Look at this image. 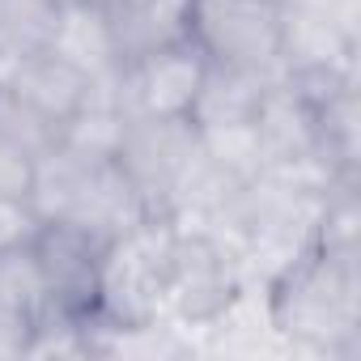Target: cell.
I'll return each mask as SVG.
<instances>
[{"label": "cell", "mask_w": 361, "mask_h": 361, "mask_svg": "<svg viewBox=\"0 0 361 361\" xmlns=\"http://www.w3.org/2000/svg\"><path fill=\"white\" fill-rule=\"evenodd\" d=\"M39 230H43V217L35 213L26 196H0V255L30 247Z\"/></svg>", "instance_id": "cell-16"}, {"label": "cell", "mask_w": 361, "mask_h": 361, "mask_svg": "<svg viewBox=\"0 0 361 361\" xmlns=\"http://www.w3.org/2000/svg\"><path fill=\"white\" fill-rule=\"evenodd\" d=\"M204 73L209 60L188 39H170L119 64V102L132 119H188Z\"/></svg>", "instance_id": "cell-5"}, {"label": "cell", "mask_w": 361, "mask_h": 361, "mask_svg": "<svg viewBox=\"0 0 361 361\" xmlns=\"http://www.w3.org/2000/svg\"><path fill=\"white\" fill-rule=\"evenodd\" d=\"M243 272L234 255L200 226H174L166 272H161V310L178 327H213L234 298L243 293Z\"/></svg>", "instance_id": "cell-3"}, {"label": "cell", "mask_w": 361, "mask_h": 361, "mask_svg": "<svg viewBox=\"0 0 361 361\" xmlns=\"http://www.w3.org/2000/svg\"><path fill=\"white\" fill-rule=\"evenodd\" d=\"M174 238L170 217H140L132 230L106 243L98 272V314L115 327H140L166 319L161 310V272Z\"/></svg>", "instance_id": "cell-4"}, {"label": "cell", "mask_w": 361, "mask_h": 361, "mask_svg": "<svg viewBox=\"0 0 361 361\" xmlns=\"http://www.w3.org/2000/svg\"><path fill=\"white\" fill-rule=\"evenodd\" d=\"M56 13V0H0V77L51 43Z\"/></svg>", "instance_id": "cell-13"}, {"label": "cell", "mask_w": 361, "mask_h": 361, "mask_svg": "<svg viewBox=\"0 0 361 361\" xmlns=\"http://www.w3.org/2000/svg\"><path fill=\"white\" fill-rule=\"evenodd\" d=\"M0 140L22 149V153H30L39 161L43 153H51L60 145V123L0 81Z\"/></svg>", "instance_id": "cell-15"}, {"label": "cell", "mask_w": 361, "mask_h": 361, "mask_svg": "<svg viewBox=\"0 0 361 361\" xmlns=\"http://www.w3.org/2000/svg\"><path fill=\"white\" fill-rule=\"evenodd\" d=\"M5 81L13 94H22L30 106H39L43 115H51L56 123H64L85 98H90V77L77 73L64 56H56L51 47L18 60L13 68H5Z\"/></svg>", "instance_id": "cell-10"}, {"label": "cell", "mask_w": 361, "mask_h": 361, "mask_svg": "<svg viewBox=\"0 0 361 361\" xmlns=\"http://www.w3.org/2000/svg\"><path fill=\"white\" fill-rule=\"evenodd\" d=\"M196 140L200 149L226 166L238 183H251L268 170V153H264V140H259V128L255 119H243V123H221V128H196Z\"/></svg>", "instance_id": "cell-14"}, {"label": "cell", "mask_w": 361, "mask_h": 361, "mask_svg": "<svg viewBox=\"0 0 361 361\" xmlns=\"http://www.w3.org/2000/svg\"><path fill=\"white\" fill-rule=\"evenodd\" d=\"M56 56H64L77 73H85L90 81H106L119 73V47H115V30L106 22V13L94 0H77V5H60L56 13V30L47 43Z\"/></svg>", "instance_id": "cell-9"}, {"label": "cell", "mask_w": 361, "mask_h": 361, "mask_svg": "<svg viewBox=\"0 0 361 361\" xmlns=\"http://www.w3.org/2000/svg\"><path fill=\"white\" fill-rule=\"evenodd\" d=\"M140 217H149L140 192L132 188V178L119 170V161L106 157V161H90L85 166L81 188H77V196H73V204H68V213L60 221H73V226L98 234L102 243H111L123 230H132Z\"/></svg>", "instance_id": "cell-8"}, {"label": "cell", "mask_w": 361, "mask_h": 361, "mask_svg": "<svg viewBox=\"0 0 361 361\" xmlns=\"http://www.w3.org/2000/svg\"><path fill=\"white\" fill-rule=\"evenodd\" d=\"M285 0H183V39L221 68L281 77Z\"/></svg>", "instance_id": "cell-2"}, {"label": "cell", "mask_w": 361, "mask_h": 361, "mask_svg": "<svg viewBox=\"0 0 361 361\" xmlns=\"http://www.w3.org/2000/svg\"><path fill=\"white\" fill-rule=\"evenodd\" d=\"M115 30L119 60H136L170 39H183V0H94Z\"/></svg>", "instance_id": "cell-11"}, {"label": "cell", "mask_w": 361, "mask_h": 361, "mask_svg": "<svg viewBox=\"0 0 361 361\" xmlns=\"http://www.w3.org/2000/svg\"><path fill=\"white\" fill-rule=\"evenodd\" d=\"M196 149V123L192 119H132L123 132V145L115 153L119 170L132 178L145 209L153 217H166V196L178 178L183 161Z\"/></svg>", "instance_id": "cell-7"}, {"label": "cell", "mask_w": 361, "mask_h": 361, "mask_svg": "<svg viewBox=\"0 0 361 361\" xmlns=\"http://www.w3.org/2000/svg\"><path fill=\"white\" fill-rule=\"evenodd\" d=\"M56 5H77V0H56Z\"/></svg>", "instance_id": "cell-19"}, {"label": "cell", "mask_w": 361, "mask_h": 361, "mask_svg": "<svg viewBox=\"0 0 361 361\" xmlns=\"http://www.w3.org/2000/svg\"><path fill=\"white\" fill-rule=\"evenodd\" d=\"M30 178H35V157L0 140V196H26L30 200Z\"/></svg>", "instance_id": "cell-18"}, {"label": "cell", "mask_w": 361, "mask_h": 361, "mask_svg": "<svg viewBox=\"0 0 361 361\" xmlns=\"http://www.w3.org/2000/svg\"><path fill=\"white\" fill-rule=\"evenodd\" d=\"M264 302L276 336L314 353H348L361 336L357 255L310 247L264 285Z\"/></svg>", "instance_id": "cell-1"}, {"label": "cell", "mask_w": 361, "mask_h": 361, "mask_svg": "<svg viewBox=\"0 0 361 361\" xmlns=\"http://www.w3.org/2000/svg\"><path fill=\"white\" fill-rule=\"evenodd\" d=\"M272 81H276V77H268V73L209 64L204 85H200L196 106H192V115H188V119H192L196 128H221V123H243V119H255L259 98H264V90H268Z\"/></svg>", "instance_id": "cell-12"}, {"label": "cell", "mask_w": 361, "mask_h": 361, "mask_svg": "<svg viewBox=\"0 0 361 361\" xmlns=\"http://www.w3.org/2000/svg\"><path fill=\"white\" fill-rule=\"evenodd\" d=\"M35 314L13 306L9 298H0V357H26L30 336H35Z\"/></svg>", "instance_id": "cell-17"}, {"label": "cell", "mask_w": 361, "mask_h": 361, "mask_svg": "<svg viewBox=\"0 0 361 361\" xmlns=\"http://www.w3.org/2000/svg\"><path fill=\"white\" fill-rule=\"evenodd\" d=\"M106 243L73 221H43L30 243L35 268L47 289L51 314H94L98 310V272Z\"/></svg>", "instance_id": "cell-6"}]
</instances>
